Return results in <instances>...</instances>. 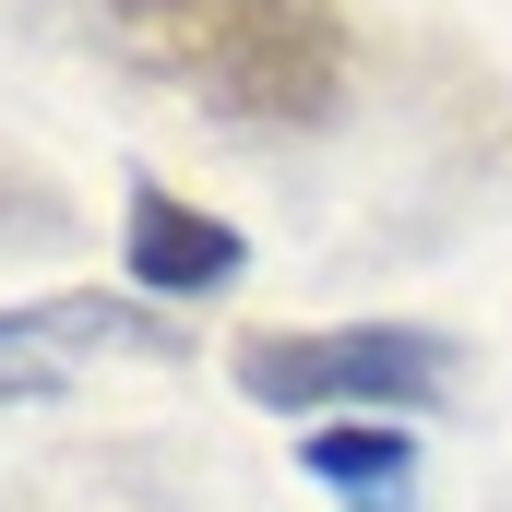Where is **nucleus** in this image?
Segmentation results:
<instances>
[{
    "label": "nucleus",
    "mask_w": 512,
    "mask_h": 512,
    "mask_svg": "<svg viewBox=\"0 0 512 512\" xmlns=\"http://www.w3.org/2000/svg\"><path fill=\"white\" fill-rule=\"evenodd\" d=\"M108 48L239 131H310L346 96L334 0H108Z\"/></svg>",
    "instance_id": "obj_1"
},
{
    "label": "nucleus",
    "mask_w": 512,
    "mask_h": 512,
    "mask_svg": "<svg viewBox=\"0 0 512 512\" xmlns=\"http://www.w3.org/2000/svg\"><path fill=\"white\" fill-rule=\"evenodd\" d=\"M239 393L298 417V405H429L453 382V346L417 322H334V334H239Z\"/></svg>",
    "instance_id": "obj_2"
},
{
    "label": "nucleus",
    "mask_w": 512,
    "mask_h": 512,
    "mask_svg": "<svg viewBox=\"0 0 512 512\" xmlns=\"http://www.w3.org/2000/svg\"><path fill=\"white\" fill-rule=\"evenodd\" d=\"M120 251H131V286H143V298H203V286L239 274V227L203 215V203H179L167 179H131Z\"/></svg>",
    "instance_id": "obj_3"
},
{
    "label": "nucleus",
    "mask_w": 512,
    "mask_h": 512,
    "mask_svg": "<svg viewBox=\"0 0 512 512\" xmlns=\"http://www.w3.org/2000/svg\"><path fill=\"white\" fill-rule=\"evenodd\" d=\"M298 465H310L346 512H405L417 501V429H405V417H322V429L298 441Z\"/></svg>",
    "instance_id": "obj_4"
},
{
    "label": "nucleus",
    "mask_w": 512,
    "mask_h": 512,
    "mask_svg": "<svg viewBox=\"0 0 512 512\" xmlns=\"http://www.w3.org/2000/svg\"><path fill=\"white\" fill-rule=\"evenodd\" d=\"M0 405H12V393H0Z\"/></svg>",
    "instance_id": "obj_5"
}]
</instances>
